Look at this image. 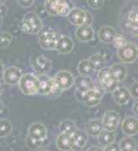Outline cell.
<instances>
[{
	"label": "cell",
	"instance_id": "obj_1",
	"mask_svg": "<svg viewBox=\"0 0 138 151\" xmlns=\"http://www.w3.org/2000/svg\"><path fill=\"white\" fill-rule=\"evenodd\" d=\"M74 8L71 0H46L45 9L51 16L67 17Z\"/></svg>",
	"mask_w": 138,
	"mask_h": 151
},
{
	"label": "cell",
	"instance_id": "obj_2",
	"mask_svg": "<svg viewBox=\"0 0 138 151\" xmlns=\"http://www.w3.org/2000/svg\"><path fill=\"white\" fill-rule=\"evenodd\" d=\"M19 28L26 34L36 35L42 29L43 23L38 14L35 12H28L20 22Z\"/></svg>",
	"mask_w": 138,
	"mask_h": 151
},
{
	"label": "cell",
	"instance_id": "obj_3",
	"mask_svg": "<svg viewBox=\"0 0 138 151\" xmlns=\"http://www.w3.org/2000/svg\"><path fill=\"white\" fill-rule=\"evenodd\" d=\"M59 35L54 29L43 27L39 33V44L45 50H56Z\"/></svg>",
	"mask_w": 138,
	"mask_h": 151
},
{
	"label": "cell",
	"instance_id": "obj_4",
	"mask_svg": "<svg viewBox=\"0 0 138 151\" xmlns=\"http://www.w3.org/2000/svg\"><path fill=\"white\" fill-rule=\"evenodd\" d=\"M104 94H105V91L101 87L95 86L92 89L83 94L76 92V98L79 101L84 103L87 106L93 107L101 103Z\"/></svg>",
	"mask_w": 138,
	"mask_h": 151
},
{
	"label": "cell",
	"instance_id": "obj_5",
	"mask_svg": "<svg viewBox=\"0 0 138 151\" xmlns=\"http://www.w3.org/2000/svg\"><path fill=\"white\" fill-rule=\"evenodd\" d=\"M19 89L25 95H34L39 91V80L32 73L22 74L18 83Z\"/></svg>",
	"mask_w": 138,
	"mask_h": 151
},
{
	"label": "cell",
	"instance_id": "obj_6",
	"mask_svg": "<svg viewBox=\"0 0 138 151\" xmlns=\"http://www.w3.org/2000/svg\"><path fill=\"white\" fill-rule=\"evenodd\" d=\"M98 82L100 87L106 92H112L117 87H119L118 82L111 70L110 67H104L98 71Z\"/></svg>",
	"mask_w": 138,
	"mask_h": 151
},
{
	"label": "cell",
	"instance_id": "obj_7",
	"mask_svg": "<svg viewBox=\"0 0 138 151\" xmlns=\"http://www.w3.org/2000/svg\"><path fill=\"white\" fill-rule=\"evenodd\" d=\"M53 81L57 89L59 91H65L74 85L75 76L69 70H60L55 75Z\"/></svg>",
	"mask_w": 138,
	"mask_h": 151
},
{
	"label": "cell",
	"instance_id": "obj_8",
	"mask_svg": "<svg viewBox=\"0 0 138 151\" xmlns=\"http://www.w3.org/2000/svg\"><path fill=\"white\" fill-rule=\"evenodd\" d=\"M117 55L123 64H132L137 59V46L134 43L128 42L125 47L118 49Z\"/></svg>",
	"mask_w": 138,
	"mask_h": 151
},
{
	"label": "cell",
	"instance_id": "obj_9",
	"mask_svg": "<svg viewBox=\"0 0 138 151\" xmlns=\"http://www.w3.org/2000/svg\"><path fill=\"white\" fill-rule=\"evenodd\" d=\"M120 122V116L114 110H107L102 117L101 123L103 130L115 132Z\"/></svg>",
	"mask_w": 138,
	"mask_h": 151
},
{
	"label": "cell",
	"instance_id": "obj_10",
	"mask_svg": "<svg viewBox=\"0 0 138 151\" xmlns=\"http://www.w3.org/2000/svg\"><path fill=\"white\" fill-rule=\"evenodd\" d=\"M28 138L35 142H42L47 137L46 127L40 122L33 123L28 127Z\"/></svg>",
	"mask_w": 138,
	"mask_h": 151
},
{
	"label": "cell",
	"instance_id": "obj_11",
	"mask_svg": "<svg viewBox=\"0 0 138 151\" xmlns=\"http://www.w3.org/2000/svg\"><path fill=\"white\" fill-rule=\"evenodd\" d=\"M31 67L39 75L46 74L52 68V62L43 55H34L30 60Z\"/></svg>",
	"mask_w": 138,
	"mask_h": 151
},
{
	"label": "cell",
	"instance_id": "obj_12",
	"mask_svg": "<svg viewBox=\"0 0 138 151\" xmlns=\"http://www.w3.org/2000/svg\"><path fill=\"white\" fill-rule=\"evenodd\" d=\"M37 77L39 80L38 94L48 95V94H52L55 91L58 90L56 88L53 78H52L51 76H47L46 74H40Z\"/></svg>",
	"mask_w": 138,
	"mask_h": 151
},
{
	"label": "cell",
	"instance_id": "obj_13",
	"mask_svg": "<svg viewBox=\"0 0 138 151\" xmlns=\"http://www.w3.org/2000/svg\"><path fill=\"white\" fill-rule=\"evenodd\" d=\"M22 71L16 66H9L8 68L4 69L3 78L5 83L14 86L18 84L19 81L22 76Z\"/></svg>",
	"mask_w": 138,
	"mask_h": 151
},
{
	"label": "cell",
	"instance_id": "obj_14",
	"mask_svg": "<svg viewBox=\"0 0 138 151\" xmlns=\"http://www.w3.org/2000/svg\"><path fill=\"white\" fill-rule=\"evenodd\" d=\"M74 85L75 87L76 92L81 94L85 93L95 87L93 79L89 76L83 75L78 76L77 77L75 78Z\"/></svg>",
	"mask_w": 138,
	"mask_h": 151
},
{
	"label": "cell",
	"instance_id": "obj_15",
	"mask_svg": "<svg viewBox=\"0 0 138 151\" xmlns=\"http://www.w3.org/2000/svg\"><path fill=\"white\" fill-rule=\"evenodd\" d=\"M122 132L128 137H133L138 132V120L137 117L128 116L126 117L121 124Z\"/></svg>",
	"mask_w": 138,
	"mask_h": 151
},
{
	"label": "cell",
	"instance_id": "obj_16",
	"mask_svg": "<svg viewBox=\"0 0 138 151\" xmlns=\"http://www.w3.org/2000/svg\"><path fill=\"white\" fill-rule=\"evenodd\" d=\"M86 17H87V11L81 8H75V7H74L67 16L68 21L71 24H73L74 26H77V27L85 24Z\"/></svg>",
	"mask_w": 138,
	"mask_h": 151
},
{
	"label": "cell",
	"instance_id": "obj_17",
	"mask_svg": "<svg viewBox=\"0 0 138 151\" xmlns=\"http://www.w3.org/2000/svg\"><path fill=\"white\" fill-rule=\"evenodd\" d=\"M111 93L114 101L119 106L128 104L131 99L129 88L126 87H117Z\"/></svg>",
	"mask_w": 138,
	"mask_h": 151
},
{
	"label": "cell",
	"instance_id": "obj_18",
	"mask_svg": "<svg viewBox=\"0 0 138 151\" xmlns=\"http://www.w3.org/2000/svg\"><path fill=\"white\" fill-rule=\"evenodd\" d=\"M73 48L74 42L71 38L68 35H59L58 44L56 47V50L59 53L68 54L73 51Z\"/></svg>",
	"mask_w": 138,
	"mask_h": 151
},
{
	"label": "cell",
	"instance_id": "obj_19",
	"mask_svg": "<svg viewBox=\"0 0 138 151\" xmlns=\"http://www.w3.org/2000/svg\"><path fill=\"white\" fill-rule=\"evenodd\" d=\"M72 136V141H73V145H72V150L74 151H80L84 148L88 142V134L85 131L78 130L76 129L74 133L71 135Z\"/></svg>",
	"mask_w": 138,
	"mask_h": 151
},
{
	"label": "cell",
	"instance_id": "obj_20",
	"mask_svg": "<svg viewBox=\"0 0 138 151\" xmlns=\"http://www.w3.org/2000/svg\"><path fill=\"white\" fill-rule=\"evenodd\" d=\"M75 36L82 42H89L94 38V31L90 25L83 24L76 28Z\"/></svg>",
	"mask_w": 138,
	"mask_h": 151
},
{
	"label": "cell",
	"instance_id": "obj_21",
	"mask_svg": "<svg viewBox=\"0 0 138 151\" xmlns=\"http://www.w3.org/2000/svg\"><path fill=\"white\" fill-rule=\"evenodd\" d=\"M56 145L57 148L61 151L72 150V136L70 134L60 132V134H58L56 138Z\"/></svg>",
	"mask_w": 138,
	"mask_h": 151
},
{
	"label": "cell",
	"instance_id": "obj_22",
	"mask_svg": "<svg viewBox=\"0 0 138 151\" xmlns=\"http://www.w3.org/2000/svg\"><path fill=\"white\" fill-rule=\"evenodd\" d=\"M116 31L115 29L108 26V25H104L100 28L98 31V37L100 40L105 43V44H111L112 43V40L116 35Z\"/></svg>",
	"mask_w": 138,
	"mask_h": 151
},
{
	"label": "cell",
	"instance_id": "obj_23",
	"mask_svg": "<svg viewBox=\"0 0 138 151\" xmlns=\"http://www.w3.org/2000/svg\"><path fill=\"white\" fill-rule=\"evenodd\" d=\"M110 69L118 83H123L126 79L128 70L127 68L123 64H114L111 66Z\"/></svg>",
	"mask_w": 138,
	"mask_h": 151
},
{
	"label": "cell",
	"instance_id": "obj_24",
	"mask_svg": "<svg viewBox=\"0 0 138 151\" xmlns=\"http://www.w3.org/2000/svg\"><path fill=\"white\" fill-rule=\"evenodd\" d=\"M103 130L102 123L101 119H91L86 124V131L88 136L90 137H98L99 134Z\"/></svg>",
	"mask_w": 138,
	"mask_h": 151
},
{
	"label": "cell",
	"instance_id": "obj_25",
	"mask_svg": "<svg viewBox=\"0 0 138 151\" xmlns=\"http://www.w3.org/2000/svg\"><path fill=\"white\" fill-rule=\"evenodd\" d=\"M126 23L127 26L130 28V30L137 35V28H138V14L137 9H133L127 14L126 17Z\"/></svg>",
	"mask_w": 138,
	"mask_h": 151
},
{
	"label": "cell",
	"instance_id": "obj_26",
	"mask_svg": "<svg viewBox=\"0 0 138 151\" xmlns=\"http://www.w3.org/2000/svg\"><path fill=\"white\" fill-rule=\"evenodd\" d=\"M97 137H98V141L100 142V144L103 147H106L115 141V132L102 130Z\"/></svg>",
	"mask_w": 138,
	"mask_h": 151
},
{
	"label": "cell",
	"instance_id": "obj_27",
	"mask_svg": "<svg viewBox=\"0 0 138 151\" xmlns=\"http://www.w3.org/2000/svg\"><path fill=\"white\" fill-rule=\"evenodd\" d=\"M77 70L80 75L83 76H90L94 72L93 67L89 59H83L81 60L77 65Z\"/></svg>",
	"mask_w": 138,
	"mask_h": 151
},
{
	"label": "cell",
	"instance_id": "obj_28",
	"mask_svg": "<svg viewBox=\"0 0 138 151\" xmlns=\"http://www.w3.org/2000/svg\"><path fill=\"white\" fill-rule=\"evenodd\" d=\"M88 59H89V61H90L91 64H92L94 71H99V70H101L102 68L105 67L106 63V61L105 60V58L102 57V55L100 52L95 53V54H93L92 56L90 57Z\"/></svg>",
	"mask_w": 138,
	"mask_h": 151
},
{
	"label": "cell",
	"instance_id": "obj_29",
	"mask_svg": "<svg viewBox=\"0 0 138 151\" xmlns=\"http://www.w3.org/2000/svg\"><path fill=\"white\" fill-rule=\"evenodd\" d=\"M119 146L120 151H137V142L131 137L122 139Z\"/></svg>",
	"mask_w": 138,
	"mask_h": 151
},
{
	"label": "cell",
	"instance_id": "obj_30",
	"mask_svg": "<svg viewBox=\"0 0 138 151\" xmlns=\"http://www.w3.org/2000/svg\"><path fill=\"white\" fill-rule=\"evenodd\" d=\"M76 129L77 128H76L75 122L70 119H65L63 122H61L60 125H59L60 132L63 133H66V134H70V135H72Z\"/></svg>",
	"mask_w": 138,
	"mask_h": 151
},
{
	"label": "cell",
	"instance_id": "obj_31",
	"mask_svg": "<svg viewBox=\"0 0 138 151\" xmlns=\"http://www.w3.org/2000/svg\"><path fill=\"white\" fill-rule=\"evenodd\" d=\"M12 124L6 119H0V137H6L12 132Z\"/></svg>",
	"mask_w": 138,
	"mask_h": 151
},
{
	"label": "cell",
	"instance_id": "obj_32",
	"mask_svg": "<svg viewBox=\"0 0 138 151\" xmlns=\"http://www.w3.org/2000/svg\"><path fill=\"white\" fill-rule=\"evenodd\" d=\"M12 42V36L8 32H0V48L8 47Z\"/></svg>",
	"mask_w": 138,
	"mask_h": 151
},
{
	"label": "cell",
	"instance_id": "obj_33",
	"mask_svg": "<svg viewBox=\"0 0 138 151\" xmlns=\"http://www.w3.org/2000/svg\"><path fill=\"white\" fill-rule=\"evenodd\" d=\"M127 43H128L127 40L121 34H116L115 37H114L113 40H112L113 46L116 47L117 49H120L122 47H125Z\"/></svg>",
	"mask_w": 138,
	"mask_h": 151
},
{
	"label": "cell",
	"instance_id": "obj_34",
	"mask_svg": "<svg viewBox=\"0 0 138 151\" xmlns=\"http://www.w3.org/2000/svg\"><path fill=\"white\" fill-rule=\"evenodd\" d=\"M88 4L92 9H101L104 4V0H88Z\"/></svg>",
	"mask_w": 138,
	"mask_h": 151
},
{
	"label": "cell",
	"instance_id": "obj_35",
	"mask_svg": "<svg viewBox=\"0 0 138 151\" xmlns=\"http://www.w3.org/2000/svg\"><path fill=\"white\" fill-rule=\"evenodd\" d=\"M138 83L137 82H135L132 86L130 87V88L129 89V94H130V96L133 98V99H135L136 101H137V98H138Z\"/></svg>",
	"mask_w": 138,
	"mask_h": 151
},
{
	"label": "cell",
	"instance_id": "obj_36",
	"mask_svg": "<svg viewBox=\"0 0 138 151\" xmlns=\"http://www.w3.org/2000/svg\"><path fill=\"white\" fill-rule=\"evenodd\" d=\"M103 151H120L119 143L113 142L112 143H111L109 145L106 146L105 149L103 150Z\"/></svg>",
	"mask_w": 138,
	"mask_h": 151
},
{
	"label": "cell",
	"instance_id": "obj_37",
	"mask_svg": "<svg viewBox=\"0 0 138 151\" xmlns=\"http://www.w3.org/2000/svg\"><path fill=\"white\" fill-rule=\"evenodd\" d=\"M17 3L22 8H28L34 4V0H17Z\"/></svg>",
	"mask_w": 138,
	"mask_h": 151
},
{
	"label": "cell",
	"instance_id": "obj_38",
	"mask_svg": "<svg viewBox=\"0 0 138 151\" xmlns=\"http://www.w3.org/2000/svg\"><path fill=\"white\" fill-rule=\"evenodd\" d=\"M93 18L92 15H91L89 12L87 11V17H86L85 24H86V25H90V26H91V24H92L93 22Z\"/></svg>",
	"mask_w": 138,
	"mask_h": 151
},
{
	"label": "cell",
	"instance_id": "obj_39",
	"mask_svg": "<svg viewBox=\"0 0 138 151\" xmlns=\"http://www.w3.org/2000/svg\"><path fill=\"white\" fill-rule=\"evenodd\" d=\"M7 13V8L4 5L0 6V18H3Z\"/></svg>",
	"mask_w": 138,
	"mask_h": 151
},
{
	"label": "cell",
	"instance_id": "obj_40",
	"mask_svg": "<svg viewBox=\"0 0 138 151\" xmlns=\"http://www.w3.org/2000/svg\"><path fill=\"white\" fill-rule=\"evenodd\" d=\"M138 103H137V101L135 102V103L133 104V107H132V110H133V113H135V115L137 117V114H138Z\"/></svg>",
	"mask_w": 138,
	"mask_h": 151
},
{
	"label": "cell",
	"instance_id": "obj_41",
	"mask_svg": "<svg viewBox=\"0 0 138 151\" xmlns=\"http://www.w3.org/2000/svg\"><path fill=\"white\" fill-rule=\"evenodd\" d=\"M87 151H103V150L99 146H91Z\"/></svg>",
	"mask_w": 138,
	"mask_h": 151
},
{
	"label": "cell",
	"instance_id": "obj_42",
	"mask_svg": "<svg viewBox=\"0 0 138 151\" xmlns=\"http://www.w3.org/2000/svg\"><path fill=\"white\" fill-rule=\"evenodd\" d=\"M4 64L3 62L0 60V79L3 77V74H4Z\"/></svg>",
	"mask_w": 138,
	"mask_h": 151
},
{
	"label": "cell",
	"instance_id": "obj_43",
	"mask_svg": "<svg viewBox=\"0 0 138 151\" xmlns=\"http://www.w3.org/2000/svg\"><path fill=\"white\" fill-rule=\"evenodd\" d=\"M5 2H6V0H0V6H2V5H4Z\"/></svg>",
	"mask_w": 138,
	"mask_h": 151
},
{
	"label": "cell",
	"instance_id": "obj_44",
	"mask_svg": "<svg viewBox=\"0 0 138 151\" xmlns=\"http://www.w3.org/2000/svg\"><path fill=\"white\" fill-rule=\"evenodd\" d=\"M3 108H4V105H3V103H2V101H0V113L2 112Z\"/></svg>",
	"mask_w": 138,
	"mask_h": 151
},
{
	"label": "cell",
	"instance_id": "obj_45",
	"mask_svg": "<svg viewBox=\"0 0 138 151\" xmlns=\"http://www.w3.org/2000/svg\"><path fill=\"white\" fill-rule=\"evenodd\" d=\"M2 93V87H1V85H0V94Z\"/></svg>",
	"mask_w": 138,
	"mask_h": 151
},
{
	"label": "cell",
	"instance_id": "obj_46",
	"mask_svg": "<svg viewBox=\"0 0 138 151\" xmlns=\"http://www.w3.org/2000/svg\"><path fill=\"white\" fill-rule=\"evenodd\" d=\"M1 24H2V18H0V26H1Z\"/></svg>",
	"mask_w": 138,
	"mask_h": 151
},
{
	"label": "cell",
	"instance_id": "obj_47",
	"mask_svg": "<svg viewBox=\"0 0 138 151\" xmlns=\"http://www.w3.org/2000/svg\"><path fill=\"white\" fill-rule=\"evenodd\" d=\"M40 151H49V150H40Z\"/></svg>",
	"mask_w": 138,
	"mask_h": 151
}]
</instances>
